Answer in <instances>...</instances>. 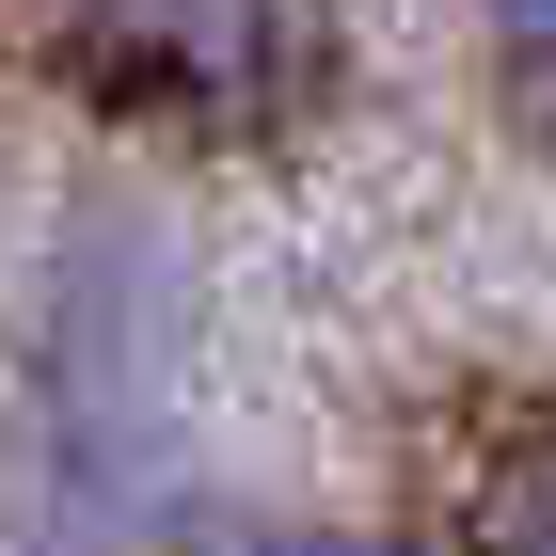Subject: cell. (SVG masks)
Returning <instances> with one entry per match:
<instances>
[{"label": "cell", "instance_id": "6da1fadb", "mask_svg": "<svg viewBox=\"0 0 556 556\" xmlns=\"http://www.w3.org/2000/svg\"><path fill=\"white\" fill-rule=\"evenodd\" d=\"M64 33L128 96H255L287 48V0H64Z\"/></svg>", "mask_w": 556, "mask_h": 556}, {"label": "cell", "instance_id": "7a4b0ae2", "mask_svg": "<svg viewBox=\"0 0 556 556\" xmlns=\"http://www.w3.org/2000/svg\"><path fill=\"white\" fill-rule=\"evenodd\" d=\"M207 556H397L382 525H334V509H255V493H223V541Z\"/></svg>", "mask_w": 556, "mask_h": 556}, {"label": "cell", "instance_id": "3957f363", "mask_svg": "<svg viewBox=\"0 0 556 556\" xmlns=\"http://www.w3.org/2000/svg\"><path fill=\"white\" fill-rule=\"evenodd\" d=\"M493 556H556V445H525L493 493Z\"/></svg>", "mask_w": 556, "mask_h": 556}, {"label": "cell", "instance_id": "277c9868", "mask_svg": "<svg viewBox=\"0 0 556 556\" xmlns=\"http://www.w3.org/2000/svg\"><path fill=\"white\" fill-rule=\"evenodd\" d=\"M477 33L525 48V64H556V0H477Z\"/></svg>", "mask_w": 556, "mask_h": 556}]
</instances>
